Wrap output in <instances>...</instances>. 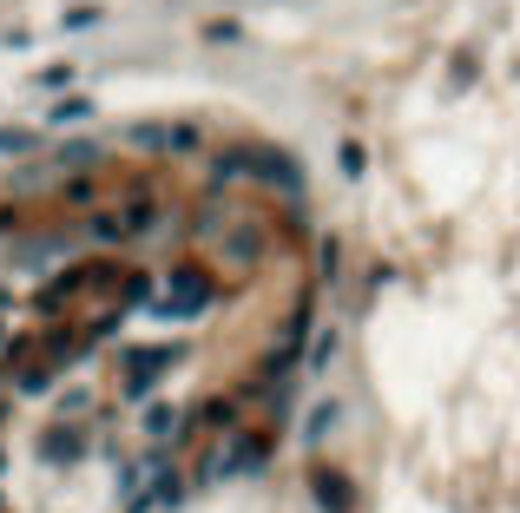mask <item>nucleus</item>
<instances>
[{
    "label": "nucleus",
    "instance_id": "obj_1",
    "mask_svg": "<svg viewBox=\"0 0 520 513\" xmlns=\"http://www.w3.org/2000/svg\"><path fill=\"white\" fill-rule=\"evenodd\" d=\"M211 303H218V283H211V270L172 264L165 277L152 283V296H145V316H152V323L185 329V323H198V316H211Z\"/></svg>",
    "mask_w": 520,
    "mask_h": 513
},
{
    "label": "nucleus",
    "instance_id": "obj_2",
    "mask_svg": "<svg viewBox=\"0 0 520 513\" xmlns=\"http://www.w3.org/2000/svg\"><path fill=\"white\" fill-rule=\"evenodd\" d=\"M79 349H86V342H79V329H53V336L27 342V349L14 356V389H20V395H47Z\"/></svg>",
    "mask_w": 520,
    "mask_h": 513
},
{
    "label": "nucleus",
    "instance_id": "obj_3",
    "mask_svg": "<svg viewBox=\"0 0 520 513\" xmlns=\"http://www.w3.org/2000/svg\"><path fill=\"white\" fill-rule=\"evenodd\" d=\"M178 362H185V342H178V336L172 342H132L126 356H119V395H132V402L152 395Z\"/></svg>",
    "mask_w": 520,
    "mask_h": 513
},
{
    "label": "nucleus",
    "instance_id": "obj_4",
    "mask_svg": "<svg viewBox=\"0 0 520 513\" xmlns=\"http://www.w3.org/2000/svg\"><path fill=\"white\" fill-rule=\"evenodd\" d=\"M264 461H270V435L237 428V435H224L218 448L205 454V467H198V487H218V481H237V474H257Z\"/></svg>",
    "mask_w": 520,
    "mask_h": 513
},
{
    "label": "nucleus",
    "instance_id": "obj_5",
    "mask_svg": "<svg viewBox=\"0 0 520 513\" xmlns=\"http://www.w3.org/2000/svg\"><path fill=\"white\" fill-rule=\"evenodd\" d=\"M178 494H185V474H172L158 454L126 467V513H165Z\"/></svg>",
    "mask_w": 520,
    "mask_h": 513
},
{
    "label": "nucleus",
    "instance_id": "obj_6",
    "mask_svg": "<svg viewBox=\"0 0 520 513\" xmlns=\"http://www.w3.org/2000/svg\"><path fill=\"white\" fill-rule=\"evenodd\" d=\"M126 145L145 158H191L205 145V132L191 119H139V125H126Z\"/></svg>",
    "mask_w": 520,
    "mask_h": 513
},
{
    "label": "nucleus",
    "instance_id": "obj_7",
    "mask_svg": "<svg viewBox=\"0 0 520 513\" xmlns=\"http://www.w3.org/2000/svg\"><path fill=\"white\" fill-rule=\"evenodd\" d=\"M139 231H152V198L106 204V211H93V224H86L93 244H126V237H139Z\"/></svg>",
    "mask_w": 520,
    "mask_h": 513
},
{
    "label": "nucleus",
    "instance_id": "obj_8",
    "mask_svg": "<svg viewBox=\"0 0 520 513\" xmlns=\"http://www.w3.org/2000/svg\"><path fill=\"white\" fill-rule=\"evenodd\" d=\"M244 178H257V185H270V191H303V171L290 165L284 152H270V145L244 152Z\"/></svg>",
    "mask_w": 520,
    "mask_h": 513
},
{
    "label": "nucleus",
    "instance_id": "obj_9",
    "mask_svg": "<svg viewBox=\"0 0 520 513\" xmlns=\"http://www.w3.org/2000/svg\"><path fill=\"white\" fill-rule=\"evenodd\" d=\"M185 428H191V415H185L178 402H152V408L139 415V441H145L152 454H158V448H172V441L185 435Z\"/></svg>",
    "mask_w": 520,
    "mask_h": 513
},
{
    "label": "nucleus",
    "instance_id": "obj_10",
    "mask_svg": "<svg viewBox=\"0 0 520 513\" xmlns=\"http://www.w3.org/2000/svg\"><path fill=\"white\" fill-rule=\"evenodd\" d=\"M310 494H316V507H323V513H349V507H356V487H349L336 467H316V474H310Z\"/></svg>",
    "mask_w": 520,
    "mask_h": 513
},
{
    "label": "nucleus",
    "instance_id": "obj_11",
    "mask_svg": "<svg viewBox=\"0 0 520 513\" xmlns=\"http://www.w3.org/2000/svg\"><path fill=\"white\" fill-rule=\"evenodd\" d=\"M79 448H86V428H79V421H60L40 454H47V461H79Z\"/></svg>",
    "mask_w": 520,
    "mask_h": 513
},
{
    "label": "nucleus",
    "instance_id": "obj_12",
    "mask_svg": "<svg viewBox=\"0 0 520 513\" xmlns=\"http://www.w3.org/2000/svg\"><path fill=\"white\" fill-rule=\"evenodd\" d=\"M231 408H237V395H218V402H205L198 415H191V428H205V435H231Z\"/></svg>",
    "mask_w": 520,
    "mask_h": 513
},
{
    "label": "nucleus",
    "instance_id": "obj_13",
    "mask_svg": "<svg viewBox=\"0 0 520 513\" xmlns=\"http://www.w3.org/2000/svg\"><path fill=\"white\" fill-rule=\"evenodd\" d=\"M93 165H99V145H86V139H73V145L53 152V171H93Z\"/></svg>",
    "mask_w": 520,
    "mask_h": 513
},
{
    "label": "nucleus",
    "instance_id": "obj_14",
    "mask_svg": "<svg viewBox=\"0 0 520 513\" xmlns=\"http://www.w3.org/2000/svg\"><path fill=\"white\" fill-rule=\"evenodd\" d=\"M86 112H93V99H86V93H66L60 106H53V125H79Z\"/></svg>",
    "mask_w": 520,
    "mask_h": 513
},
{
    "label": "nucleus",
    "instance_id": "obj_15",
    "mask_svg": "<svg viewBox=\"0 0 520 513\" xmlns=\"http://www.w3.org/2000/svg\"><path fill=\"white\" fill-rule=\"evenodd\" d=\"M33 132H20V125H0V158H14V152H33Z\"/></svg>",
    "mask_w": 520,
    "mask_h": 513
},
{
    "label": "nucleus",
    "instance_id": "obj_16",
    "mask_svg": "<svg viewBox=\"0 0 520 513\" xmlns=\"http://www.w3.org/2000/svg\"><path fill=\"white\" fill-rule=\"evenodd\" d=\"M330 421H336V408H330V402H323V408H310V421H303V435H310V441H316V435H330Z\"/></svg>",
    "mask_w": 520,
    "mask_h": 513
},
{
    "label": "nucleus",
    "instance_id": "obj_17",
    "mask_svg": "<svg viewBox=\"0 0 520 513\" xmlns=\"http://www.w3.org/2000/svg\"><path fill=\"white\" fill-rule=\"evenodd\" d=\"M336 158H343V171H349V178H363V165H369V152H363V145H343Z\"/></svg>",
    "mask_w": 520,
    "mask_h": 513
},
{
    "label": "nucleus",
    "instance_id": "obj_18",
    "mask_svg": "<svg viewBox=\"0 0 520 513\" xmlns=\"http://www.w3.org/2000/svg\"><path fill=\"white\" fill-rule=\"evenodd\" d=\"M0 342H7V316H0Z\"/></svg>",
    "mask_w": 520,
    "mask_h": 513
}]
</instances>
